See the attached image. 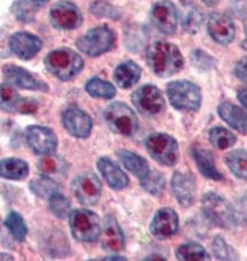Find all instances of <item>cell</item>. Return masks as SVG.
Masks as SVG:
<instances>
[{"mask_svg": "<svg viewBox=\"0 0 247 261\" xmlns=\"http://www.w3.org/2000/svg\"><path fill=\"white\" fill-rule=\"evenodd\" d=\"M147 65L159 77H169L177 74L184 66L182 52L176 45L168 42H155L146 53Z\"/></svg>", "mask_w": 247, "mask_h": 261, "instance_id": "6da1fadb", "label": "cell"}, {"mask_svg": "<svg viewBox=\"0 0 247 261\" xmlns=\"http://www.w3.org/2000/svg\"><path fill=\"white\" fill-rule=\"evenodd\" d=\"M45 67L60 81H69L84 68V61L77 52L68 47H61L49 52L45 57Z\"/></svg>", "mask_w": 247, "mask_h": 261, "instance_id": "7a4b0ae2", "label": "cell"}, {"mask_svg": "<svg viewBox=\"0 0 247 261\" xmlns=\"http://www.w3.org/2000/svg\"><path fill=\"white\" fill-rule=\"evenodd\" d=\"M203 212L210 222L218 228L231 229L238 223L236 211L226 198L215 192H207L201 200Z\"/></svg>", "mask_w": 247, "mask_h": 261, "instance_id": "3957f363", "label": "cell"}, {"mask_svg": "<svg viewBox=\"0 0 247 261\" xmlns=\"http://www.w3.org/2000/svg\"><path fill=\"white\" fill-rule=\"evenodd\" d=\"M167 96L174 109L197 112L201 106V90L190 81H174L167 85Z\"/></svg>", "mask_w": 247, "mask_h": 261, "instance_id": "277c9868", "label": "cell"}, {"mask_svg": "<svg viewBox=\"0 0 247 261\" xmlns=\"http://www.w3.org/2000/svg\"><path fill=\"white\" fill-rule=\"evenodd\" d=\"M71 235L82 243L96 242L100 237L101 222L98 215L90 210L79 208L69 213Z\"/></svg>", "mask_w": 247, "mask_h": 261, "instance_id": "5b68a950", "label": "cell"}, {"mask_svg": "<svg viewBox=\"0 0 247 261\" xmlns=\"http://www.w3.org/2000/svg\"><path fill=\"white\" fill-rule=\"evenodd\" d=\"M104 118L108 128L115 134L131 137L139 129L136 113L124 102L111 103L105 110Z\"/></svg>", "mask_w": 247, "mask_h": 261, "instance_id": "8992f818", "label": "cell"}, {"mask_svg": "<svg viewBox=\"0 0 247 261\" xmlns=\"http://www.w3.org/2000/svg\"><path fill=\"white\" fill-rule=\"evenodd\" d=\"M115 45V34L109 27L99 25L89 30L76 42L80 52L89 57L96 58L111 51Z\"/></svg>", "mask_w": 247, "mask_h": 261, "instance_id": "52a82bcc", "label": "cell"}, {"mask_svg": "<svg viewBox=\"0 0 247 261\" xmlns=\"http://www.w3.org/2000/svg\"><path fill=\"white\" fill-rule=\"evenodd\" d=\"M145 146L151 158L156 163L173 167L178 163V143L173 136L167 134H153L145 141Z\"/></svg>", "mask_w": 247, "mask_h": 261, "instance_id": "ba28073f", "label": "cell"}, {"mask_svg": "<svg viewBox=\"0 0 247 261\" xmlns=\"http://www.w3.org/2000/svg\"><path fill=\"white\" fill-rule=\"evenodd\" d=\"M71 191L78 202L84 206H93L100 200L102 186L99 177L93 173H82L71 182Z\"/></svg>", "mask_w": 247, "mask_h": 261, "instance_id": "9c48e42d", "label": "cell"}, {"mask_svg": "<svg viewBox=\"0 0 247 261\" xmlns=\"http://www.w3.org/2000/svg\"><path fill=\"white\" fill-rule=\"evenodd\" d=\"M132 102L143 115L153 116L161 113L166 101L161 90L152 84L143 85L132 93Z\"/></svg>", "mask_w": 247, "mask_h": 261, "instance_id": "30bf717a", "label": "cell"}, {"mask_svg": "<svg viewBox=\"0 0 247 261\" xmlns=\"http://www.w3.org/2000/svg\"><path fill=\"white\" fill-rule=\"evenodd\" d=\"M49 17L53 27L59 30L76 29L83 22V15L79 8L68 0L56 3L49 11Z\"/></svg>", "mask_w": 247, "mask_h": 261, "instance_id": "8fae6325", "label": "cell"}, {"mask_svg": "<svg viewBox=\"0 0 247 261\" xmlns=\"http://www.w3.org/2000/svg\"><path fill=\"white\" fill-rule=\"evenodd\" d=\"M26 143L36 154H54L58 148V137L52 129L43 125H30L25 132Z\"/></svg>", "mask_w": 247, "mask_h": 261, "instance_id": "7c38bea8", "label": "cell"}, {"mask_svg": "<svg viewBox=\"0 0 247 261\" xmlns=\"http://www.w3.org/2000/svg\"><path fill=\"white\" fill-rule=\"evenodd\" d=\"M4 79L13 87L30 90V91H47L48 87L44 81L29 70L16 65H6L3 68Z\"/></svg>", "mask_w": 247, "mask_h": 261, "instance_id": "4fadbf2b", "label": "cell"}, {"mask_svg": "<svg viewBox=\"0 0 247 261\" xmlns=\"http://www.w3.org/2000/svg\"><path fill=\"white\" fill-rule=\"evenodd\" d=\"M150 17L153 25L160 33L173 35L177 28L178 13L176 6L169 0H161L152 7Z\"/></svg>", "mask_w": 247, "mask_h": 261, "instance_id": "5bb4252c", "label": "cell"}, {"mask_svg": "<svg viewBox=\"0 0 247 261\" xmlns=\"http://www.w3.org/2000/svg\"><path fill=\"white\" fill-rule=\"evenodd\" d=\"M179 227L177 213L170 207H163L155 212L150 224V231L156 240L164 241L176 235Z\"/></svg>", "mask_w": 247, "mask_h": 261, "instance_id": "9a60e30c", "label": "cell"}, {"mask_svg": "<svg viewBox=\"0 0 247 261\" xmlns=\"http://www.w3.org/2000/svg\"><path fill=\"white\" fill-rule=\"evenodd\" d=\"M62 123L67 132L76 138H88L93 125L91 116L77 107H70L64 112Z\"/></svg>", "mask_w": 247, "mask_h": 261, "instance_id": "2e32d148", "label": "cell"}, {"mask_svg": "<svg viewBox=\"0 0 247 261\" xmlns=\"http://www.w3.org/2000/svg\"><path fill=\"white\" fill-rule=\"evenodd\" d=\"M100 241L102 250L109 253H119L125 247V238L122 229L114 217L107 215L101 224Z\"/></svg>", "mask_w": 247, "mask_h": 261, "instance_id": "e0dca14e", "label": "cell"}, {"mask_svg": "<svg viewBox=\"0 0 247 261\" xmlns=\"http://www.w3.org/2000/svg\"><path fill=\"white\" fill-rule=\"evenodd\" d=\"M207 30L210 37L221 45L232 43L236 36V27L233 21L229 16L219 13H214L209 16Z\"/></svg>", "mask_w": 247, "mask_h": 261, "instance_id": "ac0fdd59", "label": "cell"}, {"mask_svg": "<svg viewBox=\"0 0 247 261\" xmlns=\"http://www.w3.org/2000/svg\"><path fill=\"white\" fill-rule=\"evenodd\" d=\"M172 191L179 205L190 207L196 197V179L192 174L175 172L172 177Z\"/></svg>", "mask_w": 247, "mask_h": 261, "instance_id": "d6986e66", "label": "cell"}, {"mask_svg": "<svg viewBox=\"0 0 247 261\" xmlns=\"http://www.w3.org/2000/svg\"><path fill=\"white\" fill-rule=\"evenodd\" d=\"M43 42L33 34L16 33L10 39L12 52L21 60H30L42 49Z\"/></svg>", "mask_w": 247, "mask_h": 261, "instance_id": "ffe728a7", "label": "cell"}, {"mask_svg": "<svg viewBox=\"0 0 247 261\" xmlns=\"http://www.w3.org/2000/svg\"><path fill=\"white\" fill-rule=\"evenodd\" d=\"M97 167L101 176L105 178V181L113 190H123L129 186V177L127 174L113 160L102 156L97 161Z\"/></svg>", "mask_w": 247, "mask_h": 261, "instance_id": "44dd1931", "label": "cell"}, {"mask_svg": "<svg viewBox=\"0 0 247 261\" xmlns=\"http://www.w3.org/2000/svg\"><path fill=\"white\" fill-rule=\"evenodd\" d=\"M217 113L224 122H227L240 134H247V113L235 103L224 101L219 103Z\"/></svg>", "mask_w": 247, "mask_h": 261, "instance_id": "7402d4cb", "label": "cell"}, {"mask_svg": "<svg viewBox=\"0 0 247 261\" xmlns=\"http://www.w3.org/2000/svg\"><path fill=\"white\" fill-rule=\"evenodd\" d=\"M191 153L193 160L196 161L197 167L201 175H204L206 178L213 179V181H221V179H223V175L216 167L212 152L203 147L195 146L192 147Z\"/></svg>", "mask_w": 247, "mask_h": 261, "instance_id": "603a6c76", "label": "cell"}, {"mask_svg": "<svg viewBox=\"0 0 247 261\" xmlns=\"http://www.w3.org/2000/svg\"><path fill=\"white\" fill-rule=\"evenodd\" d=\"M142 75V69L136 62L131 60L124 61L114 70V80L116 84L122 89H129L136 84Z\"/></svg>", "mask_w": 247, "mask_h": 261, "instance_id": "cb8c5ba5", "label": "cell"}, {"mask_svg": "<svg viewBox=\"0 0 247 261\" xmlns=\"http://www.w3.org/2000/svg\"><path fill=\"white\" fill-rule=\"evenodd\" d=\"M116 155L122 165L127 168L130 173H132L134 176L142 179L150 173V165L143 156L136 154L134 152L128 150H119L116 151Z\"/></svg>", "mask_w": 247, "mask_h": 261, "instance_id": "d4e9b609", "label": "cell"}, {"mask_svg": "<svg viewBox=\"0 0 247 261\" xmlns=\"http://www.w3.org/2000/svg\"><path fill=\"white\" fill-rule=\"evenodd\" d=\"M29 175V165L24 160L6 158L0 160V177L11 181H21Z\"/></svg>", "mask_w": 247, "mask_h": 261, "instance_id": "484cf974", "label": "cell"}, {"mask_svg": "<svg viewBox=\"0 0 247 261\" xmlns=\"http://www.w3.org/2000/svg\"><path fill=\"white\" fill-rule=\"evenodd\" d=\"M226 164L237 178L247 181V151L237 148L226 155Z\"/></svg>", "mask_w": 247, "mask_h": 261, "instance_id": "4316f807", "label": "cell"}, {"mask_svg": "<svg viewBox=\"0 0 247 261\" xmlns=\"http://www.w3.org/2000/svg\"><path fill=\"white\" fill-rule=\"evenodd\" d=\"M22 98L11 84H0V109L8 113H17Z\"/></svg>", "mask_w": 247, "mask_h": 261, "instance_id": "83f0119b", "label": "cell"}, {"mask_svg": "<svg viewBox=\"0 0 247 261\" xmlns=\"http://www.w3.org/2000/svg\"><path fill=\"white\" fill-rule=\"evenodd\" d=\"M203 13L192 4H186L182 15V28L187 34H197L203 23Z\"/></svg>", "mask_w": 247, "mask_h": 261, "instance_id": "f1b7e54d", "label": "cell"}, {"mask_svg": "<svg viewBox=\"0 0 247 261\" xmlns=\"http://www.w3.org/2000/svg\"><path fill=\"white\" fill-rule=\"evenodd\" d=\"M85 90L90 96L98 99H112L116 94V89L113 84L98 77L89 80L85 84Z\"/></svg>", "mask_w": 247, "mask_h": 261, "instance_id": "f546056e", "label": "cell"}, {"mask_svg": "<svg viewBox=\"0 0 247 261\" xmlns=\"http://www.w3.org/2000/svg\"><path fill=\"white\" fill-rule=\"evenodd\" d=\"M176 258L181 261H203L210 260V255L200 244L185 243L176 250Z\"/></svg>", "mask_w": 247, "mask_h": 261, "instance_id": "4dcf8cb0", "label": "cell"}, {"mask_svg": "<svg viewBox=\"0 0 247 261\" xmlns=\"http://www.w3.org/2000/svg\"><path fill=\"white\" fill-rule=\"evenodd\" d=\"M5 227L11 232V235L14 237V240L17 242H24L26 233H28V227H26L24 219L20 213L14 212V211L8 213L5 220Z\"/></svg>", "mask_w": 247, "mask_h": 261, "instance_id": "1f68e13d", "label": "cell"}, {"mask_svg": "<svg viewBox=\"0 0 247 261\" xmlns=\"http://www.w3.org/2000/svg\"><path fill=\"white\" fill-rule=\"evenodd\" d=\"M209 141L212 145L218 150H226L235 145L237 142V137L230 130L223 127H214L209 132Z\"/></svg>", "mask_w": 247, "mask_h": 261, "instance_id": "d6a6232c", "label": "cell"}, {"mask_svg": "<svg viewBox=\"0 0 247 261\" xmlns=\"http://www.w3.org/2000/svg\"><path fill=\"white\" fill-rule=\"evenodd\" d=\"M29 188L36 196L39 198H44V199H48L53 193L58 191V186L53 181V178L45 176V175L38 178H34L29 183Z\"/></svg>", "mask_w": 247, "mask_h": 261, "instance_id": "836d02e7", "label": "cell"}, {"mask_svg": "<svg viewBox=\"0 0 247 261\" xmlns=\"http://www.w3.org/2000/svg\"><path fill=\"white\" fill-rule=\"evenodd\" d=\"M143 189L152 196H160L164 191L166 179L158 170H150L145 177L141 179Z\"/></svg>", "mask_w": 247, "mask_h": 261, "instance_id": "e575fe53", "label": "cell"}, {"mask_svg": "<svg viewBox=\"0 0 247 261\" xmlns=\"http://www.w3.org/2000/svg\"><path fill=\"white\" fill-rule=\"evenodd\" d=\"M65 161L60 159L59 156L54 154L43 155V158L39 160L38 169L45 176L52 177L53 175H59L64 172Z\"/></svg>", "mask_w": 247, "mask_h": 261, "instance_id": "d590c367", "label": "cell"}, {"mask_svg": "<svg viewBox=\"0 0 247 261\" xmlns=\"http://www.w3.org/2000/svg\"><path fill=\"white\" fill-rule=\"evenodd\" d=\"M37 8L38 6L33 0H15L14 5H13V13L19 21L29 23L35 20Z\"/></svg>", "mask_w": 247, "mask_h": 261, "instance_id": "8d00e7d4", "label": "cell"}, {"mask_svg": "<svg viewBox=\"0 0 247 261\" xmlns=\"http://www.w3.org/2000/svg\"><path fill=\"white\" fill-rule=\"evenodd\" d=\"M48 208L58 219L69 217V213L71 212L69 200L64 195H61L59 191L54 192L48 198Z\"/></svg>", "mask_w": 247, "mask_h": 261, "instance_id": "74e56055", "label": "cell"}, {"mask_svg": "<svg viewBox=\"0 0 247 261\" xmlns=\"http://www.w3.org/2000/svg\"><path fill=\"white\" fill-rule=\"evenodd\" d=\"M191 62L195 68L200 71H208L215 68L216 60L203 49H195L191 53Z\"/></svg>", "mask_w": 247, "mask_h": 261, "instance_id": "f35d334b", "label": "cell"}, {"mask_svg": "<svg viewBox=\"0 0 247 261\" xmlns=\"http://www.w3.org/2000/svg\"><path fill=\"white\" fill-rule=\"evenodd\" d=\"M213 253L217 260H237L238 255L231 246L227 244L224 238L221 236H215L213 240Z\"/></svg>", "mask_w": 247, "mask_h": 261, "instance_id": "ab89813d", "label": "cell"}, {"mask_svg": "<svg viewBox=\"0 0 247 261\" xmlns=\"http://www.w3.org/2000/svg\"><path fill=\"white\" fill-rule=\"evenodd\" d=\"M91 13L99 17H108L112 20H118L121 16L120 12L114 6L107 3L97 2L91 5Z\"/></svg>", "mask_w": 247, "mask_h": 261, "instance_id": "60d3db41", "label": "cell"}, {"mask_svg": "<svg viewBox=\"0 0 247 261\" xmlns=\"http://www.w3.org/2000/svg\"><path fill=\"white\" fill-rule=\"evenodd\" d=\"M235 75L241 82L247 83V57L241 58L235 66Z\"/></svg>", "mask_w": 247, "mask_h": 261, "instance_id": "b9f144b4", "label": "cell"}, {"mask_svg": "<svg viewBox=\"0 0 247 261\" xmlns=\"http://www.w3.org/2000/svg\"><path fill=\"white\" fill-rule=\"evenodd\" d=\"M237 98H238V100L241 102V105L247 110V88L239 90L237 93Z\"/></svg>", "mask_w": 247, "mask_h": 261, "instance_id": "7bdbcfd3", "label": "cell"}, {"mask_svg": "<svg viewBox=\"0 0 247 261\" xmlns=\"http://www.w3.org/2000/svg\"><path fill=\"white\" fill-rule=\"evenodd\" d=\"M0 260H14V256L7 253H0Z\"/></svg>", "mask_w": 247, "mask_h": 261, "instance_id": "ee69618b", "label": "cell"}, {"mask_svg": "<svg viewBox=\"0 0 247 261\" xmlns=\"http://www.w3.org/2000/svg\"><path fill=\"white\" fill-rule=\"evenodd\" d=\"M201 2H204L207 6H215L217 5L218 0H201Z\"/></svg>", "mask_w": 247, "mask_h": 261, "instance_id": "f6af8a7d", "label": "cell"}, {"mask_svg": "<svg viewBox=\"0 0 247 261\" xmlns=\"http://www.w3.org/2000/svg\"><path fill=\"white\" fill-rule=\"evenodd\" d=\"M144 260H164V258H162V256L160 255H148Z\"/></svg>", "mask_w": 247, "mask_h": 261, "instance_id": "bcb514c9", "label": "cell"}, {"mask_svg": "<svg viewBox=\"0 0 247 261\" xmlns=\"http://www.w3.org/2000/svg\"><path fill=\"white\" fill-rule=\"evenodd\" d=\"M33 2L36 4V5H37L38 7L39 6H42V5H44V4H46L48 0H33Z\"/></svg>", "mask_w": 247, "mask_h": 261, "instance_id": "7dc6e473", "label": "cell"}]
</instances>
